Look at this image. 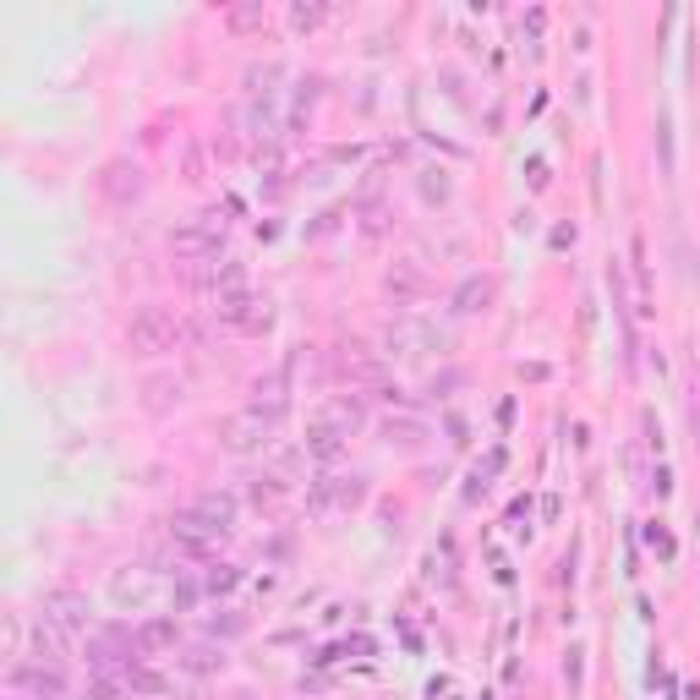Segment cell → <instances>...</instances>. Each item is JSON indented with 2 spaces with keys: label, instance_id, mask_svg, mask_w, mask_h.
<instances>
[{
  "label": "cell",
  "instance_id": "9",
  "mask_svg": "<svg viewBox=\"0 0 700 700\" xmlns=\"http://www.w3.org/2000/svg\"><path fill=\"white\" fill-rule=\"evenodd\" d=\"M137 192H143V170L137 165H110L104 170V197H110V203H132Z\"/></svg>",
  "mask_w": 700,
  "mask_h": 700
},
{
  "label": "cell",
  "instance_id": "4",
  "mask_svg": "<svg viewBox=\"0 0 700 700\" xmlns=\"http://www.w3.org/2000/svg\"><path fill=\"white\" fill-rule=\"evenodd\" d=\"M219 318L230 323V329H268V301H258L252 290H230V296H219Z\"/></svg>",
  "mask_w": 700,
  "mask_h": 700
},
{
  "label": "cell",
  "instance_id": "2",
  "mask_svg": "<svg viewBox=\"0 0 700 700\" xmlns=\"http://www.w3.org/2000/svg\"><path fill=\"white\" fill-rule=\"evenodd\" d=\"M268 427H274V416H263V411H236V416H225V427H219V438H225V449H236V454H247V449H263L268 443Z\"/></svg>",
  "mask_w": 700,
  "mask_h": 700
},
{
  "label": "cell",
  "instance_id": "12",
  "mask_svg": "<svg viewBox=\"0 0 700 700\" xmlns=\"http://www.w3.org/2000/svg\"><path fill=\"white\" fill-rule=\"evenodd\" d=\"M487 296H493V285H487V279H465V285L454 290V307H460V312H476V301L487 307Z\"/></svg>",
  "mask_w": 700,
  "mask_h": 700
},
{
  "label": "cell",
  "instance_id": "11",
  "mask_svg": "<svg viewBox=\"0 0 700 700\" xmlns=\"http://www.w3.org/2000/svg\"><path fill=\"white\" fill-rule=\"evenodd\" d=\"M181 668H186V673H219V668H225V651L197 646V651H186V657H181Z\"/></svg>",
  "mask_w": 700,
  "mask_h": 700
},
{
  "label": "cell",
  "instance_id": "3",
  "mask_svg": "<svg viewBox=\"0 0 700 700\" xmlns=\"http://www.w3.org/2000/svg\"><path fill=\"white\" fill-rule=\"evenodd\" d=\"M170 252L175 258H197V263H208L219 252V219H203V225H181V230H170Z\"/></svg>",
  "mask_w": 700,
  "mask_h": 700
},
{
  "label": "cell",
  "instance_id": "8",
  "mask_svg": "<svg viewBox=\"0 0 700 700\" xmlns=\"http://www.w3.org/2000/svg\"><path fill=\"white\" fill-rule=\"evenodd\" d=\"M192 515L208 520L219 536H225L230 525H236V498H230V493H197V498H192Z\"/></svg>",
  "mask_w": 700,
  "mask_h": 700
},
{
  "label": "cell",
  "instance_id": "5",
  "mask_svg": "<svg viewBox=\"0 0 700 700\" xmlns=\"http://www.w3.org/2000/svg\"><path fill=\"white\" fill-rule=\"evenodd\" d=\"M170 542H175V547H186V553H197V558H203V553H214V547H219V531H214L208 520H197L192 509H181V515L170 520Z\"/></svg>",
  "mask_w": 700,
  "mask_h": 700
},
{
  "label": "cell",
  "instance_id": "15",
  "mask_svg": "<svg viewBox=\"0 0 700 700\" xmlns=\"http://www.w3.org/2000/svg\"><path fill=\"white\" fill-rule=\"evenodd\" d=\"M290 17H296V28H312V22L323 17V6H296V11H290Z\"/></svg>",
  "mask_w": 700,
  "mask_h": 700
},
{
  "label": "cell",
  "instance_id": "1",
  "mask_svg": "<svg viewBox=\"0 0 700 700\" xmlns=\"http://www.w3.org/2000/svg\"><path fill=\"white\" fill-rule=\"evenodd\" d=\"M126 340H132L137 356H159V350L181 340V323H175L170 307H137L132 323H126Z\"/></svg>",
  "mask_w": 700,
  "mask_h": 700
},
{
  "label": "cell",
  "instance_id": "7",
  "mask_svg": "<svg viewBox=\"0 0 700 700\" xmlns=\"http://www.w3.org/2000/svg\"><path fill=\"white\" fill-rule=\"evenodd\" d=\"M44 618L61 624V629H83L88 624V602L77 597V591H50V597H44Z\"/></svg>",
  "mask_w": 700,
  "mask_h": 700
},
{
  "label": "cell",
  "instance_id": "6",
  "mask_svg": "<svg viewBox=\"0 0 700 700\" xmlns=\"http://www.w3.org/2000/svg\"><path fill=\"white\" fill-rule=\"evenodd\" d=\"M290 405V372L279 367V372H268V378L252 383V411H263V416H279Z\"/></svg>",
  "mask_w": 700,
  "mask_h": 700
},
{
  "label": "cell",
  "instance_id": "10",
  "mask_svg": "<svg viewBox=\"0 0 700 700\" xmlns=\"http://www.w3.org/2000/svg\"><path fill=\"white\" fill-rule=\"evenodd\" d=\"M175 640V618H154V624H143V635H137V651H159Z\"/></svg>",
  "mask_w": 700,
  "mask_h": 700
},
{
  "label": "cell",
  "instance_id": "13",
  "mask_svg": "<svg viewBox=\"0 0 700 700\" xmlns=\"http://www.w3.org/2000/svg\"><path fill=\"white\" fill-rule=\"evenodd\" d=\"M236 580H241L236 569H230V564H219V569H208V580H203V586H208V591H230Z\"/></svg>",
  "mask_w": 700,
  "mask_h": 700
},
{
  "label": "cell",
  "instance_id": "14",
  "mask_svg": "<svg viewBox=\"0 0 700 700\" xmlns=\"http://www.w3.org/2000/svg\"><path fill=\"white\" fill-rule=\"evenodd\" d=\"M389 438H400V443H416V438H422V427H416V422H400V427H394V422H389Z\"/></svg>",
  "mask_w": 700,
  "mask_h": 700
}]
</instances>
